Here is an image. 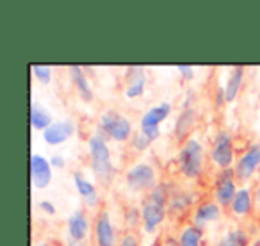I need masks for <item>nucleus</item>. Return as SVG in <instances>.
<instances>
[{"mask_svg":"<svg viewBox=\"0 0 260 246\" xmlns=\"http://www.w3.org/2000/svg\"><path fill=\"white\" fill-rule=\"evenodd\" d=\"M87 145V168L93 175L94 182L104 188L111 186L116 178V166L112 163V150L109 146V139L100 132L93 131L86 139Z\"/></svg>","mask_w":260,"mask_h":246,"instance_id":"f257e3e1","label":"nucleus"},{"mask_svg":"<svg viewBox=\"0 0 260 246\" xmlns=\"http://www.w3.org/2000/svg\"><path fill=\"white\" fill-rule=\"evenodd\" d=\"M207 159L209 157L205 153L202 138L194 134L178 146L175 163H177V170L184 180L196 182L205 175Z\"/></svg>","mask_w":260,"mask_h":246,"instance_id":"f03ea898","label":"nucleus"},{"mask_svg":"<svg viewBox=\"0 0 260 246\" xmlns=\"http://www.w3.org/2000/svg\"><path fill=\"white\" fill-rule=\"evenodd\" d=\"M157 184H159V173L155 164L150 161L139 159L128 164L123 171V186L130 195H139L143 198Z\"/></svg>","mask_w":260,"mask_h":246,"instance_id":"7ed1b4c3","label":"nucleus"},{"mask_svg":"<svg viewBox=\"0 0 260 246\" xmlns=\"http://www.w3.org/2000/svg\"><path fill=\"white\" fill-rule=\"evenodd\" d=\"M209 161L217 171L228 170V168L235 166L237 161V153H235V138L230 131L226 129H219L210 139V148H209Z\"/></svg>","mask_w":260,"mask_h":246,"instance_id":"20e7f679","label":"nucleus"},{"mask_svg":"<svg viewBox=\"0 0 260 246\" xmlns=\"http://www.w3.org/2000/svg\"><path fill=\"white\" fill-rule=\"evenodd\" d=\"M234 171L241 186L249 184L256 177L260 171V141H249L246 145V148L237 156Z\"/></svg>","mask_w":260,"mask_h":246,"instance_id":"39448f33","label":"nucleus"},{"mask_svg":"<svg viewBox=\"0 0 260 246\" xmlns=\"http://www.w3.org/2000/svg\"><path fill=\"white\" fill-rule=\"evenodd\" d=\"M239 188L241 186H239V180L235 177L234 168L217 171L212 182V200L219 203L223 209H228L230 203L234 202Z\"/></svg>","mask_w":260,"mask_h":246,"instance_id":"423d86ee","label":"nucleus"},{"mask_svg":"<svg viewBox=\"0 0 260 246\" xmlns=\"http://www.w3.org/2000/svg\"><path fill=\"white\" fill-rule=\"evenodd\" d=\"M72 180L75 186L77 195L82 200V207L86 210H100L102 209V195L98 191V184L91 180L82 170L72 171Z\"/></svg>","mask_w":260,"mask_h":246,"instance_id":"0eeeda50","label":"nucleus"},{"mask_svg":"<svg viewBox=\"0 0 260 246\" xmlns=\"http://www.w3.org/2000/svg\"><path fill=\"white\" fill-rule=\"evenodd\" d=\"M119 235L109 209L102 207L93 218V242L94 246H118Z\"/></svg>","mask_w":260,"mask_h":246,"instance_id":"6e6552de","label":"nucleus"},{"mask_svg":"<svg viewBox=\"0 0 260 246\" xmlns=\"http://www.w3.org/2000/svg\"><path fill=\"white\" fill-rule=\"evenodd\" d=\"M89 235H93V220L89 216V210L77 207L66 218V239L86 242Z\"/></svg>","mask_w":260,"mask_h":246,"instance_id":"1a4fd4ad","label":"nucleus"},{"mask_svg":"<svg viewBox=\"0 0 260 246\" xmlns=\"http://www.w3.org/2000/svg\"><path fill=\"white\" fill-rule=\"evenodd\" d=\"M139 205H141V212H143V223H141L143 234H146V235L157 234V230H159L168 220V214H170L168 212V205L152 202V200L145 198V196L141 198Z\"/></svg>","mask_w":260,"mask_h":246,"instance_id":"9d476101","label":"nucleus"},{"mask_svg":"<svg viewBox=\"0 0 260 246\" xmlns=\"http://www.w3.org/2000/svg\"><path fill=\"white\" fill-rule=\"evenodd\" d=\"M123 97L126 100H136L141 98L148 86V70L145 66L139 65H130L125 68V75H123Z\"/></svg>","mask_w":260,"mask_h":246,"instance_id":"9b49d317","label":"nucleus"},{"mask_svg":"<svg viewBox=\"0 0 260 246\" xmlns=\"http://www.w3.org/2000/svg\"><path fill=\"white\" fill-rule=\"evenodd\" d=\"M200 203V195L196 189L191 188H182L177 186L173 189L168 202V212L173 218H184L185 214H191L192 209Z\"/></svg>","mask_w":260,"mask_h":246,"instance_id":"f8f14e48","label":"nucleus"},{"mask_svg":"<svg viewBox=\"0 0 260 246\" xmlns=\"http://www.w3.org/2000/svg\"><path fill=\"white\" fill-rule=\"evenodd\" d=\"M223 218V207L217 202H214L212 198L202 200L198 205L192 209V212L189 214V223H192L194 227H198L200 230H207V227Z\"/></svg>","mask_w":260,"mask_h":246,"instance_id":"ddd939ff","label":"nucleus"},{"mask_svg":"<svg viewBox=\"0 0 260 246\" xmlns=\"http://www.w3.org/2000/svg\"><path fill=\"white\" fill-rule=\"evenodd\" d=\"M77 134V123L72 118L55 119L45 132H41V139L47 146H61Z\"/></svg>","mask_w":260,"mask_h":246,"instance_id":"4468645a","label":"nucleus"},{"mask_svg":"<svg viewBox=\"0 0 260 246\" xmlns=\"http://www.w3.org/2000/svg\"><path fill=\"white\" fill-rule=\"evenodd\" d=\"M54 178V168L50 166L48 157L40 152L30 153V184L38 191H43L52 184Z\"/></svg>","mask_w":260,"mask_h":246,"instance_id":"2eb2a0df","label":"nucleus"},{"mask_svg":"<svg viewBox=\"0 0 260 246\" xmlns=\"http://www.w3.org/2000/svg\"><path fill=\"white\" fill-rule=\"evenodd\" d=\"M198 119H200V112L196 107L180 109V111H178L177 118H175V123H173V131H171L173 141L177 143V145H182V143L187 141L191 136H194L192 131H194Z\"/></svg>","mask_w":260,"mask_h":246,"instance_id":"dca6fc26","label":"nucleus"},{"mask_svg":"<svg viewBox=\"0 0 260 246\" xmlns=\"http://www.w3.org/2000/svg\"><path fill=\"white\" fill-rule=\"evenodd\" d=\"M68 77L70 82H72L73 89H75L77 97L84 102V104H91L94 100V89L93 84H91V79L87 75L86 68L80 65H72L68 66Z\"/></svg>","mask_w":260,"mask_h":246,"instance_id":"f3484780","label":"nucleus"},{"mask_svg":"<svg viewBox=\"0 0 260 246\" xmlns=\"http://www.w3.org/2000/svg\"><path fill=\"white\" fill-rule=\"evenodd\" d=\"M255 207L256 205H255V196H253V188L249 184H246L239 188L237 195H235L234 202L230 203L228 210H230V214L235 220H246V218H249L253 214Z\"/></svg>","mask_w":260,"mask_h":246,"instance_id":"a211bd4d","label":"nucleus"},{"mask_svg":"<svg viewBox=\"0 0 260 246\" xmlns=\"http://www.w3.org/2000/svg\"><path fill=\"white\" fill-rule=\"evenodd\" d=\"M173 112V104L168 100H162L159 104L148 107L139 118V129H146V127H160L164 121L171 116Z\"/></svg>","mask_w":260,"mask_h":246,"instance_id":"6ab92c4d","label":"nucleus"},{"mask_svg":"<svg viewBox=\"0 0 260 246\" xmlns=\"http://www.w3.org/2000/svg\"><path fill=\"white\" fill-rule=\"evenodd\" d=\"M246 80V66H232L230 73L224 82V95H226V104H234L241 95Z\"/></svg>","mask_w":260,"mask_h":246,"instance_id":"aec40b11","label":"nucleus"},{"mask_svg":"<svg viewBox=\"0 0 260 246\" xmlns=\"http://www.w3.org/2000/svg\"><path fill=\"white\" fill-rule=\"evenodd\" d=\"M177 241L178 246H205V230H200L198 227L185 221L178 228Z\"/></svg>","mask_w":260,"mask_h":246,"instance_id":"412c9836","label":"nucleus"},{"mask_svg":"<svg viewBox=\"0 0 260 246\" xmlns=\"http://www.w3.org/2000/svg\"><path fill=\"white\" fill-rule=\"evenodd\" d=\"M29 121H30L32 131L45 132L48 127H50L52 123L55 121V119H54V114H52L45 105H40V104H36V102H32V104H30Z\"/></svg>","mask_w":260,"mask_h":246,"instance_id":"4be33fe9","label":"nucleus"},{"mask_svg":"<svg viewBox=\"0 0 260 246\" xmlns=\"http://www.w3.org/2000/svg\"><path fill=\"white\" fill-rule=\"evenodd\" d=\"M136 129H134V121L125 114H119L118 121L116 125L112 127L111 134H109V141H114V143H128L134 136Z\"/></svg>","mask_w":260,"mask_h":246,"instance_id":"5701e85b","label":"nucleus"},{"mask_svg":"<svg viewBox=\"0 0 260 246\" xmlns=\"http://www.w3.org/2000/svg\"><path fill=\"white\" fill-rule=\"evenodd\" d=\"M119 114H121V112L114 107L104 109L96 118V132H100L102 136H105V138L109 139V134H111L112 127H114L116 121H118Z\"/></svg>","mask_w":260,"mask_h":246,"instance_id":"b1692460","label":"nucleus"},{"mask_svg":"<svg viewBox=\"0 0 260 246\" xmlns=\"http://www.w3.org/2000/svg\"><path fill=\"white\" fill-rule=\"evenodd\" d=\"M123 223H125L126 230H132V232H134L136 228H141V223H143L141 205L126 203V205L123 207Z\"/></svg>","mask_w":260,"mask_h":246,"instance_id":"393cba45","label":"nucleus"},{"mask_svg":"<svg viewBox=\"0 0 260 246\" xmlns=\"http://www.w3.org/2000/svg\"><path fill=\"white\" fill-rule=\"evenodd\" d=\"M223 237L230 239L232 242H235L237 246H251V235L246 230L244 225H234V227H228L224 232Z\"/></svg>","mask_w":260,"mask_h":246,"instance_id":"a878e982","label":"nucleus"},{"mask_svg":"<svg viewBox=\"0 0 260 246\" xmlns=\"http://www.w3.org/2000/svg\"><path fill=\"white\" fill-rule=\"evenodd\" d=\"M30 73L41 86H48L54 80V68L50 65H30Z\"/></svg>","mask_w":260,"mask_h":246,"instance_id":"bb28decb","label":"nucleus"},{"mask_svg":"<svg viewBox=\"0 0 260 246\" xmlns=\"http://www.w3.org/2000/svg\"><path fill=\"white\" fill-rule=\"evenodd\" d=\"M128 148L136 153H146L152 148V141L138 129V131L134 132V136H132V139L128 141Z\"/></svg>","mask_w":260,"mask_h":246,"instance_id":"cd10ccee","label":"nucleus"},{"mask_svg":"<svg viewBox=\"0 0 260 246\" xmlns=\"http://www.w3.org/2000/svg\"><path fill=\"white\" fill-rule=\"evenodd\" d=\"M118 246H141V239H139V235L136 232L125 230L119 234Z\"/></svg>","mask_w":260,"mask_h":246,"instance_id":"c85d7f7f","label":"nucleus"},{"mask_svg":"<svg viewBox=\"0 0 260 246\" xmlns=\"http://www.w3.org/2000/svg\"><path fill=\"white\" fill-rule=\"evenodd\" d=\"M226 105V95H224V84L223 86H219L217 84L216 89H214L212 93V107L216 109V111H221V109Z\"/></svg>","mask_w":260,"mask_h":246,"instance_id":"c756f323","label":"nucleus"},{"mask_svg":"<svg viewBox=\"0 0 260 246\" xmlns=\"http://www.w3.org/2000/svg\"><path fill=\"white\" fill-rule=\"evenodd\" d=\"M175 70H177V73L180 75L182 80H185V82H191V80H194L196 77V68L191 65H177L175 66Z\"/></svg>","mask_w":260,"mask_h":246,"instance_id":"7c9ffc66","label":"nucleus"},{"mask_svg":"<svg viewBox=\"0 0 260 246\" xmlns=\"http://www.w3.org/2000/svg\"><path fill=\"white\" fill-rule=\"evenodd\" d=\"M38 209H40L43 214H47V216H55V214H57V207H55V203L48 198L40 200V202H38Z\"/></svg>","mask_w":260,"mask_h":246,"instance_id":"2f4dec72","label":"nucleus"},{"mask_svg":"<svg viewBox=\"0 0 260 246\" xmlns=\"http://www.w3.org/2000/svg\"><path fill=\"white\" fill-rule=\"evenodd\" d=\"M194 102H196V91L192 89V87H187V89H185V95H184V97H182L180 109L194 107Z\"/></svg>","mask_w":260,"mask_h":246,"instance_id":"473e14b6","label":"nucleus"},{"mask_svg":"<svg viewBox=\"0 0 260 246\" xmlns=\"http://www.w3.org/2000/svg\"><path fill=\"white\" fill-rule=\"evenodd\" d=\"M48 161H50V166L54 168V170H64L66 164H68V161H66V157L62 156V153H52V156L48 157Z\"/></svg>","mask_w":260,"mask_h":246,"instance_id":"72a5a7b5","label":"nucleus"},{"mask_svg":"<svg viewBox=\"0 0 260 246\" xmlns=\"http://www.w3.org/2000/svg\"><path fill=\"white\" fill-rule=\"evenodd\" d=\"M139 131H141L143 134H145L152 143L157 141V139L162 136V131H160V127H146V129H139Z\"/></svg>","mask_w":260,"mask_h":246,"instance_id":"f704fd0d","label":"nucleus"},{"mask_svg":"<svg viewBox=\"0 0 260 246\" xmlns=\"http://www.w3.org/2000/svg\"><path fill=\"white\" fill-rule=\"evenodd\" d=\"M160 246H178L177 235H166V237L160 241Z\"/></svg>","mask_w":260,"mask_h":246,"instance_id":"c9c22d12","label":"nucleus"},{"mask_svg":"<svg viewBox=\"0 0 260 246\" xmlns=\"http://www.w3.org/2000/svg\"><path fill=\"white\" fill-rule=\"evenodd\" d=\"M253 196H255V205L260 209V182L253 186Z\"/></svg>","mask_w":260,"mask_h":246,"instance_id":"e433bc0d","label":"nucleus"},{"mask_svg":"<svg viewBox=\"0 0 260 246\" xmlns=\"http://www.w3.org/2000/svg\"><path fill=\"white\" fill-rule=\"evenodd\" d=\"M216 246H237L235 242H232L230 239H226V237H221L219 241L216 242Z\"/></svg>","mask_w":260,"mask_h":246,"instance_id":"4c0bfd02","label":"nucleus"},{"mask_svg":"<svg viewBox=\"0 0 260 246\" xmlns=\"http://www.w3.org/2000/svg\"><path fill=\"white\" fill-rule=\"evenodd\" d=\"M66 246H87L86 242L80 241H72V239H66Z\"/></svg>","mask_w":260,"mask_h":246,"instance_id":"58836bf2","label":"nucleus"},{"mask_svg":"<svg viewBox=\"0 0 260 246\" xmlns=\"http://www.w3.org/2000/svg\"><path fill=\"white\" fill-rule=\"evenodd\" d=\"M34 246H50L47 241H38V242H34Z\"/></svg>","mask_w":260,"mask_h":246,"instance_id":"ea45409f","label":"nucleus"},{"mask_svg":"<svg viewBox=\"0 0 260 246\" xmlns=\"http://www.w3.org/2000/svg\"><path fill=\"white\" fill-rule=\"evenodd\" d=\"M251 246H260V239H253Z\"/></svg>","mask_w":260,"mask_h":246,"instance_id":"a19ab883","label":"nucleus"},{"mask_svg":"<svg viewBox=\"0 0 260 246\" xmlns=\"http://www.w3.org/2000/svg\"><path fill=\"white\" fill-rule=\"evenodd\" d=\"M256 75H258V80H260V66L256 68Z\"/></svg>","mask_w":260,"mask_h":246,"instance_id":"79ce46f5","label":"nucleus"}]
</instances>
